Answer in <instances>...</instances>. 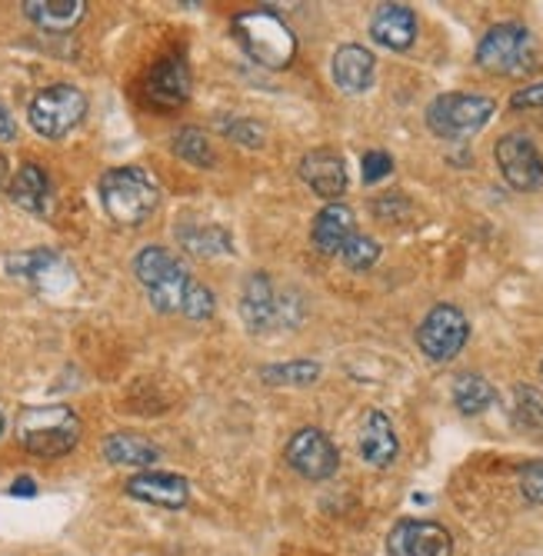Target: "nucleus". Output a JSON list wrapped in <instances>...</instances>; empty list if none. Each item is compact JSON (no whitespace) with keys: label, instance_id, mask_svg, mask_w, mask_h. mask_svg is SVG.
<instances>
[{"label":"nucleus","instance_id":"obj_20","mask_svg":"<svg viewBox=\"0 0 543 556\" xmlns=\"http://www.w3.org/2000/svg\"><path fill=\"white\" fill-rule=\"evenodd\" d=\"M311 237H314L320 254H340L343 243L354 237V214H351V207H343V204L324 207L317 214V220H314Z\"/></svg>","mask_w":543,"mask_h":556},{"label":"nucleus","instance_id":"obj_31","mask_svg":"<svg viewBox=\"0 0 543 556\" xmlns=\"http://www.w3.org/2000/svg\"><path fill=\"white\" fill-rule=\"evenodd\" d=\"M220 130H224V134H230L233 140L247 143V147H261V143H264V140H261V137H264V130H261L257 124H251V121H237V117H230V121H227V117H224V121H220Z\"/></svg>","mask_w":543,"mask_h":556},{"label":"nucleus","instance_id":"obj_1","mask_svg":"<svg viewBox=\"0 0 543 556\" xmlns=\"http://www.w3.org/2000/svg\"><path fill=\"white\" fill-rule=\"evenodd\" d=\"M17 440L34 457H64L80 440V417L64 403H43V407H24L17 417Z\"/></svg>","mask_w":543,"mask_h":556},{"label":"nucleus","instance_id":"obj_17","mask_svg":"<svg viewBox=\"0 0 543 556\" xmlns=\"http://www.w3.org/2000/svg\"><path fill=\"white\" fill-rule=\"evenodd\" d=\"M397 433H393V424L387 420V414L380 410H370L364 417V427H361V457L370 464V467H390L397 460Z\"/></svg>","mask_w":543,"mask_h":556},{"label":"nucleus","instance_id":"obj_38","mask_svg":"<svg viewBox=\"0 0 543 556\" xmlns=\"http://www.w3.org/2000/svg\"><path fill=\"white\" fill-rule=\"evenodd\" d=\"M540 374H543V364H540Z\"/></svg>","mask_w":543,"mask_h":556},{"label":"nucleus","instance_id":"obj_22","mask_svg":"<svg viewBox=\"0 0 543 556\" xmlns=\"http://www.w3.org/2000/svg\"><path fill=\"white\" fill-rule=\"evenodd\" d=\"M104 457L111 464H121V467H154L161 450L151 440H143L140 433L121 430V433H111L104 440Z\"/></svg>","mask_w":543,"mask_h":556},{"label":"nucleus","instance_id":"obj_21","mask_svg":"<svg viewBox=\"0 0 543 556\" xmlns=\"http://www.w3.org/2000/svg\"><path fill=\"white\" fill-rule=\"evenodd\" d=\"M87 4L84 0H27L24 4V14L51 34H64L71 30L80 17H84Z\"/></svg>","mask_w":543,"mask_h":556},{"label":"nucleus","instance_id":"obj_6","mask_svg":"<svg viewBox=\"0 0 543 556\" xmlns=\"http://www.w3.org/2000/svg\"><path fill=\"white\" fill-rule=\"evenodd\" d=\"M84 114H87V97L74 84H54V87L40 90L27 108L30 127L47 140L67 137L84 121Z\"/></svg>","mask_w":543,"mask_h":556},{"label":"nucleus","instance_id":"obj_25","mask_svg":"<svg viewBox=\"0 0 543 556\" xmlns=\"http://www.w3.org/2000/svg\"><path fill=\"white\" fill-rule=\"evenodd\" d=\"M58 254L54 250H30V254H14L8 257V270L14 277H27V280H43L51 274V267H58Z\"/></svg>","mask_w":543,"mask_h":556},{"label":"nucleus","instance_id":"obj_30","mask_svg":"<svg viewBox=\"0 0 543 556\" xmlns=\"http://www.w3.org/2000/svg\"><path fill=\"white\" fill-rule=\"evenodd\" d=\"M520 490L530 503H543V460H530L520 467Z\"/></svg>","mask_w":543,"mask_h":556},{"label":"nucleus","instance_id":"obj_10","mask_svg":"<svg viewBox=\"0 0 543 556\" xmlns=\"http://www.w3.org/2000/svg\"><path fill=\"white\" fill-rule=\"evenodd\" d=\"M287 464L307 480H327L337 473L340 457H337V446L330 443V437L324 430L304 427L287 443Z\"/></svg>","mask_w":543,"mask_h":556},{"label":"nucleus","instance_id":"obj_13","mask_svg":"<svg viewBox=\"0 0 543 556\" xmlns=\"http://www.w3.org/2000/svg\"><path fill=\"white\" fill-rule=\"evenodd\" d=\"M190 97V71L180 58H167L161 61L151 77H147V100L157 111H177L187 104Z\"/></svg>","mask_w":543,"mask_h":556},{"label":"nucleus","instance_id":"obj_37","mask_svg":"<svg viewBox=\"0 0 543 556\" xmlns=\"http://www.w3.org/2000/svg\"><path fill=\"white\" fill-rule=\"evenodd\" d=\"M0 433H4V414H0Z\"/></svg>","mask_w":543,"mask_h":556},{"label":"nucleus","instance_id":"obj_35","mask_svg":"<svg viewBox=\"0 0 543 556\" xmlns=\"http://www.w3.org/2000/svg\"><path fill=\"white\" fill-rule=\"evenodd\" d=\"M11 493H14V496H34V493H37V483H34L30 477H21V480H14Z\"/></svg>","mask_w":543,"mask_h":556},{"label":"nucleus","instance_id":"obj_34","mask_svg":"<svg viewBox=\"0 0 543 556\" xmlns=\"http://www.w3.org/2000/svg\"><path fill=\"white\" fill-rule=\"evenodd\" d=\"M17 137V124H14V117L8 114V108L0 104V140H14Z\"/></svg>","mask_w":543,"mask_h":556},{"label":"nucleus","instance_id":"obj_3","mask_svg":"<svg viewBox=\"0 0 543 556\" xmlns=\"http://www.w3.org/2000/svg\"><path fill=\"white\" fill-rule=\"evenodd\" d=\"M161 200L157 180L143 167H117L101 180V204L114 224L137 227L154 214Z\"/></svg>","mask_w":543,"mask_h":556},{"label":"nucleus","instance_id":"obj_15","mask_svg":"<svg viewBox=\"0 0 543 556\" xmlns=\"http://www.w3.org/2000/svg\"><path fill=\"white\" fill-rule=\"evenodd\" d=\"M301 177L324 200H337L348 190V167H343L340 154H333V150H311L301 161Z\"/></svg>","mask_w":543,"mask_h":556},{"label":"nucleus","instance_id":"obj_24","mask_svg":"<svg viewBox=\"0 0 543 556\" xmlns=\"http://www.w3.org/2000/svg\"><path fill=\"white\" fill-rule=\"evenodd\" d=\"M174 154L193 167H214L217 164V154H214V147L207 140L204 130H197V127H184L177 137H174Z\"/></svg>","mask_w":543,"mask_h":556},{"label":"nucleus","instance_id":"obj_26","mask_svg":"<svg viewBox=\"0 0 543 556\" xmlns=\"http://www.w3.org/2000/svg\"><path fill=\"white\" fill-rule=\"evenodd\" d=\"M261 377L267 383H283V387H307L320 377V364L311 361H293V364H277V367H264Z\"/></svg>","mask_w":543,"mask_h":556},{"label":"nucleus","instance_id":"obj_28","mask_svg":"<svg viewBox=\"0 0 543 556\" xmlns=\"http://www.w3.org/2000/svg\"><path fill=\"white\" fill-rule=\"evenodd\" d=\"M180 240L187 243L190 254H201V257H211V254H220V250H230V237L217 227H207V230H184Z\"/></svg>","mask_w":543,"mask_h":556},{"label":"nucleus","instance_id":"obj_7","mask_svg":"<svg viewBox=\"0 0 543 556\" xmlns=\"http://www.w3.org/2000/svg\"><path fill=\"white\" fill-rule=\"evenodd\" d=\"M533 34L523 24H497L477 43V64L490 74H523L536 61Z\"/></svg>","mask_w":543,"mask_h":556},{"label":"nucleus","instance_id":"obj_18","mask_svg":"<svg viewBox=\"0 0 543 556\" xmlns=\"http://www.w3.org/2000/svg\"><path fill=\"white\" fill-rule=\"evenodd\" d=\"M333 80L348 93H364L374 84V54L361 43H348L333 54Z\"/></svg>","mask_w":543,"mask_h":556},{"label":"nucleus","instance_id":"obj_19","mask_svg":"<svg viewBox=\"0 0 543 556\" xmlns=\"http://www.w3.org/2000/svg\"><path fill=\"white\" fill-rule=\"evenodd\" d=\"M11 200L27 214L51 211V177H47V170L40 164H24L11 180Z\"/></svg>","mask_w":543,"mask_h":556},{"label":"nucleus","instance_id":"obj_29","mask_svg":"<svg viewBox=\"0 0 543 556\" xmlns=\"http://www.w3.org/2000/svg\"><path fill=\"white\" fill-rule=\"evenodd\" d=\"M517 420L530 430H543V393L533 387H517Z\"/></svg>","mask_w":543,"mask_h":556},{"label":"nucleus","instance_id":"obj_16","mask_svg":"<svg viewBox=\"0 0 543 556\" xmlns=\"http://www.w3.org/2000/svg\"><path fill=\"white\" fill-rule=\"evenodd\" d=\"M370 34L387 50H407L417 37V17L404 4H383L370 21Z\"/></svg>","mask_w":543,"mask_h":556},{"label":"nucleus","instance_id":"obj_9","mask_svg":"<svg viewBox=\"0 0 543 556\" xmlns=\"http://www.w3.org/2000/svg\"><path fill=\"white\" fill-rule=\"evenodd\" d=\"M497 167L514 190H536L543 184V157L527 134H507L497 140Z\"/></svg>","mask_w":543,"mask_h":556},{"label":"nucleus","instance_id":"obj_4","mask_svg":"<svg viewBox=\"0 0 543 556\" xmlns=\"http://www.w3.org/2000/svg\"><path fill=\"white\" fill-rule=\"evenodd\" d=\"M233 37L247 50V58L261 67L280 71L298 54V37L270 11H247L233 21Z\"/></svg>","mask_w":543,"mask_h":556},{"label":"nucleus","instance_id":"obj_23","mask_svg":"<svg viewBox=\"0 0 543 556\" xmlns=\"http://www.w3.org/2000/svg\"><path fill=\"white\" fill-rule=\"evenodd\" d=\"M497 400V390L490 387V380H483L480 374H464L454 383V403L460 414H483L490 403Z\"/></svg>","mask_w":543,"mask_h":556},{"label":"nucleus","instance_id":"obj_36","mask_svg":"<svg viewBox=\"0 0 543 556\" xmlns=\"http://www.w3.org/2000/svg\"><path fill=\"white\" fill-rule=\"evenodd\" d=\"M8 180V161H4V154H0V184Z\"/></svg>","mask_w":543,"mask_h":556},{"label":"nucleus","instance_id":"obj_2","mask_svg":"<svg viewBox=\"0 0 543 556\" xmlns=\"http://www.w3.org/2000/svg\"><path fill=\"white\" fill-rule=\"evenodd\" d=\"M134 274L161 314H184L187 300L197 287V280L184 270V264L164 247H143L134 261Z\"/></svg>","mask_w":543,"mask_h":556},{"label":"nucleus","instance_id":"obj_12","mask_svg":"<svg viewBox=\"0 0 543 556\" xmlns=\"http://www.w3.org/2000/svg\"><path fill=\"white\" fill-rule=\"evenodd\" d=\"M240 314L251 330H267L283 320V300H277V290L267 274H251L243 283L240 296Z\"/></svg>","mask_w":543,"mask_h":556},{"label":"nucleus","instance_id":"obj_33","mask_svg":"<svg viewBox=\"0 0 543 556\" xmlns=\"http://www.w3.org/2000/svg\"><path fill=\"white\" fill-rule=\"evenodd\" d=\"M510 108L514 111H530V108H543V80L533 87H523L510 97Z\"/></svg>","mask_w":543,"mask_h":556},{"label":"nucleus","instance_id":"obj_32","mask_svg":"<svg viewBox=\"0 0 543 556\" xmlns=\"http://www.w3.org/2000/svg\"><path fill=\"white\" fill-rule=\"evenodd\" d=\"M361 170H364V184H377V180L390 177L393 157L383 154V150H370V154H364V161H361Z\"/></svg>","mask_w":543,"mask_h":556},{"label":"nucleus","instance_id":"obj_5","mask_svg":"<svg viewBox=\"0 0 543 556\" xmlns=\"http://www.w3.org/2000/svg\"><path fill=\"white\" fill-rule=\"evenodd\" d=\"M493 111L497 104L480 93H440L427 108V127L443 140H464L483 130Z\"/></svg>","mask_w":543,"mask_h":556},{"label":"nucleus","instance_id":"obj_14","mask_svg":"<svg viewBox=\"0 0 543 556\" xmlns=\"http://www.w3.org/2000/svg\"><path fill=\"white\" fill-rule=\"evenodd\" d=\"M127 493L134 500H143V503H154V507H167V510H180L187 507V480L177 477V473H154V470H143L137 477L127 480Z\"/></svg>","mask_w":543,"mask_h":556},{"label":"nucleus","instance_id":"obj_27","mask_svg":"<svg viewBox=\"0 0 543 556\" xmlns=\"http://www.w3.org/2000/svg\"><path fill=\"white\" fill-rule=\"evenodd\" d=\"M340 257H343V264H348L351 270H367V267H374L377 257H380V243H377L374 237L354 233L348 243H343Z\"/></svg>","mask_w":543,"mask_h":556},{"label":"nucleus","instance_id":"obj_8","mask_svg":"<svg viewBox=\"0 0 543 556\" xmlns=\"http://www.w3.org/2000/svg\"><path fill=\"white\" fill-rule=\"evenodd\" d=\"M467 337H470V324H467L464 311H457L454 303H437L417 330V343L433 364L454 361L464 350Z\"/></svg>","mask_w":543,"mask_h":556},{"label":"nucleus","instance_id":"obj_11","mask_svg":"<svg viewBox=\"0 0 543 556\" xmlns=\"http://www.w3.org/2000/svg\"><path fill=\"white\" fill-rule=\"evenodd\" d=\"M454 540L440 523L404 520L390 533V556H451Z\"/></svg>","mask_w":543,"mask_h":556}]
</instances>
